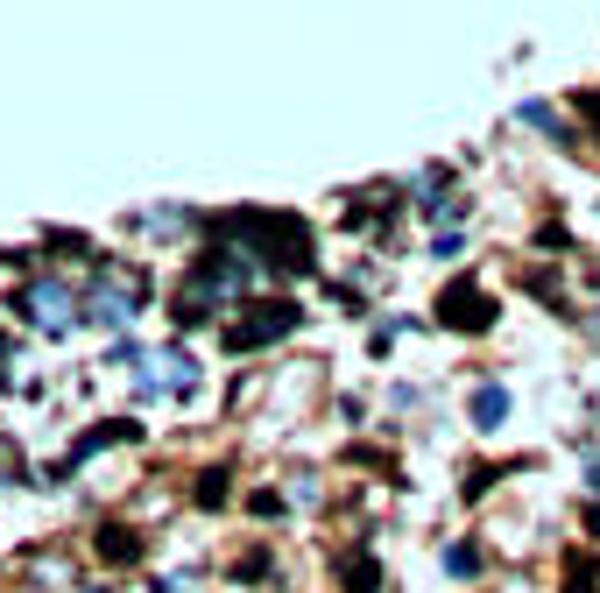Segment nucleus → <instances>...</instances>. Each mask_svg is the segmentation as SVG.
<instances>
[{"label":"nucleus","instance_id":"1","mask_svg":"<svg viewBox=\"0 0 600 593\" xmlns=\"http://www.w3.org/2000/svg\"><path fill=\"white\" fill-rule=\"evenodd\" d=\"M289 325H297V304H255V318H241L234 325V347H268V339H283Z\"/></svg>","mask_w":600,"mask_h":593},{"label":"nucleus","instance_id":"2","mask_svg":"<svg viewBox=\"0 0 600 593\" xmlns=\"http://www.w3.org/2000/svg\"><path fill=\"white\" fill-rule=\"evenodd\" d=\"M488 318H495V304L480 297V290H467V283H452V290H445V325H459V333L474 325V333H480Z\"/></svg>","mask_w":600,"mask_h":593},{"label":"nucleus","instance_id":"3","mask_svg":"<svg viewBox=\"0 0 600 593\" xmlns=\"http://www.w3.org/2000/svg\"><path fill=\"white\" fill-rule=\"evenodd\" d=\"M14 311H29L35 325H43V333H64V290H57V283H43V290H29L22 304H14Z\"/></svg>","mask_w":600,"mask_h":593},{"label":"nucleus","instance_id":"4","mask_svg":"<svg viewBox=\"0 0 600 593\" xmlns=\"http://www.w3.org/2000/svg\"><path fill=\"white\" fill-rule=\"evenodd\" d=\"M100 559H106V565L142 559V538H134V530H121V523H106V530H100Z\"/></svg>","mask_w":600,"mask_h":593},{"label":"nucleus","instance_id":"5","mask_svg":"<svg viewBox=\"0 0 600 593\" xmlns=\"http://www.w3.org/2000/svg\"><path fill=\"white\" fill-rule=\"evenodd\" d=\"M121 438H142V425H106V431L79 438V446H71V467H79V459H92V452H106V446H121Z\"/></svg>","mask_w":600,"mask_h":593},{"label":"nucleus","instance_id":"6","mask_svg":"<svg viewBox=\"0 0 600 593\" xmlns=\"http://www.w3.org/2000/svg\"><path fill=\"white\" fill-rule=\"evenodd\" d=\"M339 580L354 586V593H375V586H382V572H375V559H339Z\"/></svg>","mask_w":600,"mask_h":593},{"label":"nucleus","instance_id":"7","mask_svg":"<svg viewBox=\"0 0 600 593\" xmlns=\"http://www.w3.org/2000/svg\"><path fill=\"white\" fill-rule=\"evenodd\" d=\"M474 417H480V431H495L501 417H509V396H501V389H480V396H474Z\"/></svg>","mask_w":600,"mask_h":593},{"label":"nucleus","instance_id":"8","mask_svg":"<svg viewBox=\"0 0 600 593\" xmlns=\"http://www.w3.org/2000/svg\"><path fill=\"white\" fill-rule=\"evenodd\" d=\"M566 593H600V572L572 559V572H566Z\"/></svg>","mask_w":600,"mask_h":593},{"label":"nucleus","instance_id":"9","mask_svg":"<svg viewBox=\"0 0 600 593\" xmlns=\"http://www.w3.org/2000/svg\"><path fill=\"white\" fill-rule=\"evenodd\" d=\"M226 502V473H205L199 481V509H220Z\"/></svg>","mask_w":600,"mask_h":593},{"label":"nucleus","instance_id":"10","mask_svg":"<svg viewBox=\"0 0 600 593\" xmlns=\"http://www.w3.org/2000/svg\"><path fill=\"white\" fill-rule=\"evenodd\" d=\"M445 565H452L459 580H467V572H480V551H467V544H459V551H445Z\"/></svg>","mask_w":600,"mask_h":593},{"label":"nucleus","instance_id":"11","mask_svg":"<svg viewBox=\"0 0 600 593\" xmlns=\"http://www.w3.org/2000/svg\"><path fill=\"white\" fill-rule=\"evenodd\" d=\"M156 593H199V580H184V572H170V580H163Z\"/></svg>","mask_w":600,"mask_h":593},{"label":"nucleus","instance_id":"12","mask_svg":"<svg viewBox=\"0 0 600 593\" xmlns=\"http://www.w3.org/2000/svg\"><path fill=\"white\" fill-rule=\"evenodd\" d=\"M593 494H600V467H593Z\"/></svg>","mask_w":600,"mask_h":593}]
</instances>
